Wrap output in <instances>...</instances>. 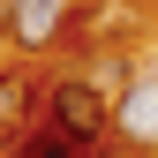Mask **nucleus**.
Listing matches in <instances>:
<instances>
[{
	"label": "nucleus",
	"instance_id": "nucleus-1",
	"mask_svg": "<svg viewBox=\"0 0 158 158\" xmlns=\"http://www.w3.org/2000/svg\"><path fill=\"white\" fill-rule=\"evenodd\" d=\"M53 135H68L75 151H90V143H106L113 135V98L98 90V83H53Z\"/></svg>",
	"mask_w": 158,
	"mask_h": 158
},
{
	"label": "nucleus",
	"instance_id": "nucleus-2",
	"mask_svg": "<svg viewBox=\"0 0 158 158\" xmlns=\"http://www.w3.org/2000/svg\"><path fill=\"white\" fill-rule=\"evenodd\" d=\"M113 128H121L135 151H158V68L135 75V83L113 98Z\"/></svg>",
	"mask_w": 158,
	"mask_h": 158
},
{
	"label": "nucleus",
	"instance_id": "nucleus-3",
	"mask_svg": "<svg viewBox=\"0 0 158 158\" xmlns=\"http://www.w3.org/2000/svg\"><path fill=\"white\" fill-rule=\"evenodd\" d=\"M60 15H68V0H8V45L45 53L60 38Z\"/></svg>",
	"mask_w": 158,
	"mask_h": 158
},
{
	"label": "nucleus",
	"instance_id": "nucleus-4",
	"mask_svg": "<svg viewBox=\"0 0 158 158\" xmlns=\"http://www.w3.org/2000/svg\"><path fill=\"white\" fill-rule=\"evenodd\" d=\"M8 158H83V151H75L68 135H53V128H38V135H15V143H8Z\"/></svg>",
	"mask_w": 158,
	"mask_h": 158
},
{
	"label": "nucleus",
	"instance_id": "nucleus-5",
	"mask_svg": "<svg viewBox=\"0 0 158 158\" xmlns=\"http://www.w3.org/2000/svg\"><path fill=\"white\" fill-rule=\"evenodd\" d=\"M23 113H30V83L23 75H0V135H15Z\"/></svg>",
	"mask_w": 158,
	"mask_h": 158
},
{
	"label": "nucleus",
	"instance_id": "nucleus-6",
	"mask_svg": "<svg viewBox=\"0 0 158 158\" xmlns=\"http://www.w3.org/2000/svg\"><path fill=\"white\" fill-rule=\"evenodd\" d=\"M0 45H8V0H0Z\"/></svg>",
	"mask_w": 158,
	"mask_h": 158
}]
</instances>
